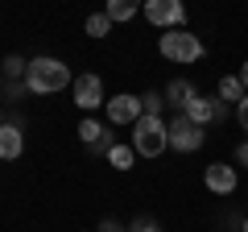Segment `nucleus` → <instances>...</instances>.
Segmentation results:
<instances>
[{
  "label": "nucleus",
  "mask_w": 248,
  "mask_h": 232,
  "mask_svg": "<svg viewBox=\"0 0 248 232\" xmlns=\"http://www.w3.org/2000/svg\"><path fill=\"white\" fill-rule=\"evenodd\" d=\"M71 66L62 63V58H50V54H37V58H29L25 66V87L33 91V96H54V91H66L71 87Z\"/></svg>",
  "instance_id": "f257e3e1"
},
{
  "label": "nucleus",
  "mask_w": 248,
  "mask_h": 232,
  "mask_svg": "<svg viewBox=\"0 0 248 232\" xmlns=\"http://www.w3.org/2000/svg\"><path fill=\"white\" fill-rule=\"evenodd\" d=\"M137 149V158H161V153L170 149V125L166 116H141L133 125V141H128Z\"/></svg>",
  "instance_id": "f03ea898"
},
{
  "label": "nucleus",
  "mask_w": 248,
  "mask_h": 232,
  "mask_svg": "<svg viewBox=\"0 0 248 232\" xmlns=\"http://www.w3.org/2000/svg\"><path fill=\"white\" fill-rule=\"evenodd\" d=\"M157 50H161V58H166V63L190 66V63H199V58L207 54V46H203V37L190 33V29H166V33H161V42H157Z\"/></svg>",
  "instance_id": "7ed1b4c3"
},
{
  "label": "nucleus",
  "mask_w": 248,
  "mask_h": 232,
  "mask_svg": "<svg viewBox=\"0 0 248 232\" xmlns=\"http://www.w3.org/2000/svg\"><path fill=\"white\" fill-rule=\"evenodd\" d=\"M166 125H170V149H178V153H195V149H203L207 129H203V125H195L186 112H174Z\"/></svg>",
  "instance_id": "20e7f679"
},
{
  "label": "nucleus",
  "mask_w": 248,
  "mask_h": 232,
  "mask_svg": "<svg viewBox=\"0 0 248 232\" xmlns=\"http://www.w3.org/2000/svg\"><path fill=\"white\" fill-rule=\"evenodd\" d=\"M141 13L153 29H186V4L182 0H145Z\"/></svg>",
  "instance_id": "39448f33"
},
{
  "label": "nucleus",
  "mask_w": 248,
  "mask_h": 232,
  "mask_svg": "<svg viewBox=\"0 0 248 232\" xmlns=\"http://www.w3.org/2000/svg\"><path fill=\"white\" fill-rule=\"evenodd\" d=\"M71 96H75V104L83 108V112H95L99 104H108V96H104V79L99 75H79V79L71 83Z\"/></svg>",
  "instance_id": "423d86ee"
},
{
  "label": "nucleus",
  "mask_w": 248,
  "mask_h": 232,
  "mask_svg": "<svg viewBox=\"0 0 248 232\" xmlns=\"http://www.w3.org/2000/svg\"><path fill=\"white\" fill-rule=\"evenodd\" d=\"M137 120H141V96L120 91V96L108 99V125H128V129H133Z\"/></svg>",
  "instance_id": "0eeeda50"
},
{
  "label": "nucleus",
  "mask_w": 248,
  "mask_h": 232,
  "mask_svg": "<svg viewBox=\"0 0 248 232\" xmlns=\"http://www.w3.org/2000/svg\"><path fill=\"white\" fill-rule=\"evenodd\" d=\"M203 182H207L211 195H232L240 179H236V166H228V162H211V166L203 170Z\"/></svg>",
  "instance_id": "6e6552de"
},
{
  "label": "nucleus",
  "mask_w": 248,
  "mask_h": 232,
  "mask_svg": "<svg viewBox=\"0 0 248 232\" xmlns=\"http://www.w3.org/2000/svg\"><path fill=\"white\" fill-rule=\"evenodd\" d=\"M21 149H25V133H21L17 125H0V162H13V158H21Z\"/></svg>",
  "instance_id": "1a4fd4ad"
},
{
  "label": "nucleus",
  "mask_w": 248,
  "mask_h": 232,
  "mask_svg": "<svg viewBox=\"0 0 248 232\" xmlns=\"http://www.w3.org/2000/svg\"><path fill=\"white\" fill-rule=\"evenodd\" d=\"M195 96H199V91H195L190 79H170V87H166V104L174 108V112H186Z\"/></svg>",
  "instance_id": "9d476101"
},
{
  "label": "nucleus",
  "mask_w": 248,
  "mask_h": 232,
  "mask_svg": "<svg viewBox=\"0 0 248 232\" xmlns=\"http://www.w3.org/2000/svg\"><path fill=\"white\" fill-rule=\"evenodd\" d=\"M186 116H190V120H195V125H215V99L211 96H195L190 99V108H186Z\"/></svg>",
  "instance_id": "9b49d317"
},
{
  "label": "nucleus",
  "mask_w": 248,
  "mask_h": 232,
  "mask_svg": "<svg viewBox=\"0 0 248 232\" xmlns=\"http://www.w3.org/2000/svg\"><path fill=\"white\" fill-rule=\"evenodd\" d=\"M141 9H145V0H108V9H104V13L116 21V25H124V21H133Z\"/></svg>",
  "instance_id": "f8f14e48"
},
{
  "label": "nucleus",
  "mask_w": 248,
  "mask_h": 232,
  "mask_svg": "<svg viewBox=\"0 0 248 232\" xmlns=\"http://www.w3.org/2000/svg\"><path fill=\"white\" fill-rule=\"evenodd\" d=\"M108 166L120 170V174H124V170H133L137 166V149H133V145H112V149H108Z\"/></svg>",
  "instance_id": "ddd939ff"
},
{
  "label": "nucleus",
  "mask_w": 248,
  "mask_h": 232,
  "mask_svg": "<svg viewBox=\"0 0 248 232\" xmlns=\"http://www.w3.org/2000/svg\"><path fill=\"white\" fill-rule=\"evenodd\" d=\"M215 96L228 99V104L236 108L240 99H244V83H240V75H223V79H219V91H215Z\"/></svg>",
  "instance_id": "4468645a"
},
{
  "label": "nucleus",
  "mask_w": 248,
  "mask_h": 232,
  "mask_svg": "<svg viewBox=\"0 0 248 232\" xmlns=\"http://www.w3.org/2000/svg\"><path fill=\"white\" fill-rule=\"evenodd\" d=\"M75 133H79V141H83V145H99V141L108 137V129L99 125L95 116H87V120H79V129H75Z\"/></svg>",
  "instance_id": "2eb2a0df"
},
{
  "label": "nucleus",
  "mask_w": 248,
  "mask_h": 232,
  "mask_svg": "<svg viewBox=\"0 0 248 232\" xmlns=\"http://www.w3.org/2000/svg\"><path fill=\"white\" fill-rule=\"evenodd\" d=\"M166 91H145V96H141V116H161V112H166Z\"/></svg>",
  "instance_id": "dca6fc26"
},
{
  "label": "nucleus",
  "mask_w": 248,
  "mask_h": 232,
  "mask_svg": "<svg viewBox=\"0 0 248 232\" xmlns=\"http://www.w3.org/2000/svg\"><path fill=\"white\" fill-rule=\"evenodd\" d=\"M112 25H116V21L108 17V13H91L83 29H87V37H108V33H112Z\"/></svg>",
  "instance_id": "f3484780"
},
{
  "label": "nucleus",
  "mask_w": 248,
  "mask_h": 232,
  "mask_svg": "<svg viewBox=\"0 0 248 232\" xmlns=\"http://www.w3.org/2000/svg\"><path fill=\"white\" fill-rule=\"evenodd\" d=\"M25 58H21V54H9V58H4V79H17V75H25Z\"/></svg>",
  "instance_id": "a211bd4d"
},
{
  "label": "nucleus",
  "mask_w": 248,
  "mask_h": 232,
  "mask_svg": "<svg viewBox=\"0 0 248 232\" xmlns=\"http://www.w3.org/2000/svg\"><path fill=\"white\" fill-rule=\"evenodd\" d=\"M236 120H240V129H244V141H248V91H244V99L236 104Z\"/></svg>",
  "instance_id": "6ab92c4d"
},
{
  "label": "nucleus",
  "mask_w": 248,
  "mask_h": 232,
  "mask_svg": "<svg viewBox=\"0 0 248 232\" xmlns=\"http://www.w3.org/2000/svg\"><path fill=\"white\" fill-rule=\"evenodd\" d=\"M133 232H161V224L145 215V220H137V224H133Z\"/></svg>",
  "instance_id": "aec40b11"
},
{
  "label": "nucleus",
  "mask_w": 248,
  "mask_h": 232,
  "mask_svg": "<svg viewBox=\"0 0 248 232\" xmlns=\"http://www.w3.org/2000/svg\"><path fill=\"white\" fill-rule=\"evenodd\" d=\"M99 232H133V228H120L116 220H104V224H99Z\"/></svg>",
  "instance_id": "412c9836"
},
{
  "label": "nucleus",
  "mask_w": 248,
  "mask_h": 232,
  "mask_svg": "<svg viewBox=\"0 0 248 232\" xmlns=\"http://www.w3.org/2000/svg\"><path fill=\"white\" fill-rule=\"evenodd\" d=\"M236 158H240V166H248V141L236 145Z\"/></svg>",
  "instance_id": "4be33fe9"
},
{
  "label": "nucleus",
  "mask_w": 248,
  "mask_h": 232,
  "mask_svg": "<svg viewBox=\"0 0 248 232\" xmlns=\"http://www.w3.org/2000/svg\"><path fill=\"white\" fill-rule=\"evenodd\" d=\"M240 83H244V91H248V63L240 66Z\"/></svg>",
  "instance_id": "5701e85b"
},
{
  "label": "nucleus",
  "mask_w": 248,
  "mask_h": 232,
  "mask_svg": "<svg viewBox=\"0 0 248 232\" xmlns=\"http://www.w3.org/2000/svg\"><path fill=\"white\" fill-rule=\"evenodd\" d=\"M240 232H248V215H244V224H240Z\"/></svg>",
  "instance_id": "b1692460"
},
{
  "label": "nucleus",
  "mask_w": 248,
  "mask_h": 232,
  "mask_svg": "<svg viewBox=\"0 0 248 232\" xmlns=\"http://www.w3.org/2000/svg\"><path fill=\"white\" fill-rule=\"evenodd\" d=\"M0 125H4V116H0Z\"/></svg>",
  "instance_id": "393cba45"
},
{
  "label": "nucleus",
  "mask_w": 248,
  "mask_h": 232,
  "mask_svg": "<svg viewBox=\"0 0 248 232\" xmlns=\"http://www.w3.org/2000/svg\"><path fill=\"white\" fill-rule=\"evenodd\" d=\"M95 232H99V228H95Z\"/></svg>",
  "instance_id": "a878e982"
}]
</instances>
